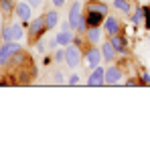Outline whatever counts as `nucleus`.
Returning <instances> with one entry per match:
<instances>
[{"label":"nucleus","mask_w":150,"mask_h":142,"mask_svg":"<svg viewBox=\"0 0 150 142\" xmlns=\"http://www.w3.org/2000/svg\"><path fill=\"white\" fill-rule=\"evenodd\" d=\"M101 28L105 31V35H108V37L118 35V33H124V28H122V21H120L118 16H114V14H108V16L103 18Z\"/></svg>","instance_id":"10"},{"label":"nucleus","mask_w":150,"mask_h":142,"mask_svg":"<svg viewBox=\"0 0 150 142\" xmlns=\"http://www.w3.org/2000/svg\"><path fill=\"white\" fill-rule=\"evenodd\" d=\"M21 49H23V45L18 41H2V45H0V67H6L10 57L14 53H18Z\"/></svg>","instance_id":"6"},{"label":"nucleus","mask_w":150,"mask_h":142,"mask_svg":"<svg viewBox=\"0 0 150 142\" xmlns=\"http://www.w3.org/2000/svg\"><path fill=\"white\" fill-rule=\"evenodd\" d=\"M142 10H144V24H142V26H144L146 31H150V4L148 6H142Z\"/></svg>","instance_id":"24"},{"label":"nucleus","mask_w":150,"mask_h":142,"mask_svg":"<svg viewBox=\"0 0 150 142\" xmlns=\"http://www.w3.org/2000/svg\"><path fill=\"white\" fill-rule=\"evenodd\" d=\"M112 6H114V8H116L118 12L126 14V16H130V14H132V10H134V8H132V2H130V0H114V4H112Z\"/></svg>","instance_id":"18"},{"label":"nucleus","mask_w":150,"mask_h":142,"mask_svg":"<svg viewBox=\"0 0 150 142\" xmlns=\"http://www.w3.org/2000/svg\"><path fill=\"white\" fill-rule=\"evenodd\" d=\"M128 21L134 24V26H140V24H144V10H142V6H138L136 10H132V14L128 16Z\"/></svg>","instance_id":"20"},{"label":"nucleus","mask_w":150,"mask_h":142,"mask_svg":"<svg viewBox=\"0 0 150 142\" xmlns=\"http://www.w3.org/2000/svg\"><path fill=\"white\" fill-rule=\"evenodd\" d=\"M122 79H124V71L116 63L105 67V85H118V83H122Z\"/></svg>","instance_id":"13"},{"label":"nucleus","mask_w":150,"mask_h":142,"mask_svg":"<svg viewBox=\"0 0 150 142\" xmlns=\"http://www.w3.org/2000/svg\"><path fill=\"white\" fill-rule=\"evenodd\" d=\"M100 51H101V57H103V61H105V63H114V61H116V59L120 57V55L116 53V49H114V45H112V43H110L108 39H105V41L101 43Z\"/></svg>","instance_id":"17"},{"label":"nucleus","mask_w":150,"mask_h":142,"mask_svg":"<svg viewBox=\"0 0 150 142\" xmlns=\"http://www.w3.org/2000/svg\"><path fill=\"white\" fill-rule=\"evenodd\" d=\"M26 2H28L33 8H43V6H45V0H26Z\"/></svg>","instance_id":"27"},{"label":"nucleus","mask_w":150,"mask_h":142,"mask_svg":"<svg viewBox=\"0 0 150 142\" xmlns=\"http://www.w3.org/2000/svg\"><path fill=\"white\" fill-rule=\"evenodd\" d=\"M30 63H35L33 61V57L28 55V51H25V49H21L18 53H14L12 57H10V61H8V69L14 71V69H21V67H25V65H30Z\"/></svg>","instance_id":"9"},{"label":"nucleus","mask_w":150,"mask_h":142,"mask_svg":"<svg viewBox=\"0 0 150 142\" xmlns=\"http://www.w3.org/2000/svg\"><path fill=\"white\" fill-rule=\"evenodd\" d=\"M43 16H45V28H47V33L49 31H55L57 24H59V8L53 6V8L43 12Z\"/></svg>","instance_id":"16"},{"label":"nucleus","mask_w":150,"mask_h":142,"mask_svg":"<svg viewBox=\"0 0 150 142\" xmlns=\"http://www.w3.org/2000/svg\"><path fill=\"white\" fill-rule=\"evenodd\" d=\"M148 43H150V35H148Z\"/></svg>","instance_id":"31"},{"label":"nucleus","mask_w":150,"mask_h":142,"mask_svg":"<svg viewBox=\"0 0 150 142\" xmlns=\"http://www.w3.org/2000/svg\"><path fill=\"white\" fill-rule=\"evenodd\" d=\"M138 79H140V85H150V73L144 67H138Z\"/></svg>","instance_id":"22"},{"label":"nucleus","mask_w":150,"mask_h":142,"mask_svg":"<svg viewBox=\"0 0 150 142\" xmlns=\"http://www.w3.org/2000/svg\"><path fill=\"white\" fill-rule=\"evenodd\" d=\"M12 14L25 24V26H28V23L33 21V6H30L26 0H18V2L14 4V12H12Z\"/></svg>","instance_id":"8"},{"label":"nucleus","mask_w":150,"mask_h":142,"mask_svg":"<svg viewBox=\"0 0 150 142\" xmlns=\"http://www.w3.org/2000/svg\"><path fill=\"white\" fill-rule=\"evenodd\" d=\"M103 14L100 12H85V24L87 26H101L103 24Z\"/></svg>","instance_id":"19"},{"label":"nucleus","mask_w":150,"mask_h":142,"mask_svg":"<svg viewBox=\"0 0 150 142\" xmlns=\"http://www.w3.org/2000/svg\"><path fill=\"white\" fill-rule=\"evenodd\" d=\"M87 85H89V87H101V85H105V67L98 65L96 69L89 71Z\"/></svg>","instance_id":"14"},{"label":"nucleus","mask_w":150,"mask_h":142,"mask_svg":"<svg viewBox=\"0 0 150 142\" xmlns=\"http://www.w3.org/2000/svg\"><path fill=\"white\" fill-rule=\"evenodd\" d=\"M47 35V28H45V16L43 14H39L37 18H33L28 26H26V43L30 45V47H35V43L39 41V39H43Z\"/></svg>","instance_id":"2"},{"label":"nucleus","mask_w":150,"mask_h":142,"mask_svg":"<svg viewBox=\"0 0 150 142\" xmlns=\"http://www.w3.org/2000/svg\"><path fill=\"white\" fill-rule=\"evenodd\" d=\"M83 63V49L77 47V45H67L65 47V65L69 67V69H75V67H79Z\"/></svg>","instance_id":"5"},{"label":"nucleus","mask_w":150,"mask_h":142,"mask_svg":"<svg viewBox=\"0 0 150 142\" xmlns=\"http://www.w3.org/2000/svg\"><path fill=\"white\" fill-rule=\"evenodd\" d=\"M83 37H85V41H87V45L98 47V45H101V43H103L105 31H103L101 26H87V31L83 33Z\"/></svg>","instance_id":"11"},{"label":"nucleus","mask_w":150,"mask_h":142,"mask_svg":"<svg viewBox=\"0 0 150 142\" xmlns=\"http://www.w3.org/2000/svg\"><path fill=\"white\" fill-rule=\"evenodd\" d=\"M83 8V2L81 0H73L69 4V12H67V23L73 28L77 35H83L87 31V24H85V12H81Z\"/></svg>","instance_id":"1"},{"label":"nucleus","mask_w":150,"mask_h":142,"mask_svg":"<svg viewBox=\"0 0 150 142\" xmlns=\"http://www.w3.org/2000/svg\"><path fill=\"white\" fill-rule=\"evenodd\" d=\"M124 85H128V87H134V85H140V79L138 77H128L124 81Z\"/></svg>","instance_id":"25"},{"label":"nucleus","mask_w":150,"mask_h":142,"mask_svg":"<svg viewBox=\"0 0 150 142\" xmlns=\"http://www.w3.org/2000/svg\"><path fill=\"white\" fill-rule=\"evenodd\" d=\"M83 8H85V12H100L103 16L110 14V4L103 0H85Z\"/></svg>","instance_id":"15"},{"label":"nucleus","mask_w":150,"mask_h":142,"mask_svg":"<svg viewBox=\"0 0 150 142\" xmlns=\"http://www.w3.org/2000/svg\"><path fill=\"white\" fill-rule=\"evenodd\" d=\"M65 4H67V0H51V6H55V8H59V10H61Z\"/></svg>","instance_id":"28"},{"label":"nucleus","mask_w":150,"mask_h":142,"mask_svg":"<svg viewBox=\"0 0 150 142\" xmlns=\"http://www.w3.org/2000/svg\"><path fill=\"white\" fill-rule=\"evenodd\" d=\"M0 33H2V14H0Z\"/></svg>","instance_id":"30"},{"label":"nucleus","mask_w":150,"mask_h":142,"mask_svg":"<svg viewBox=\"0 0 150 142\" xmlns=\"http://www.w3.org/2000/svg\"><path fill=\"white\" fill-rule=\"evenodd\" d=\"M77 83H79V75L77 73H71L69 79H67V85H77Z\"/></svg>","instance_id":"26"},{"label":"nucleus","mask_w":150,"mask_h":142,"mask_svg":"<svg viewBox=\"0 0 150 142\" xmlns=\"http://www.w3.org/2000/svg\"><path fill=\"white\" fill-rule=\"evenodd\" d=\"M2 41H21L25 37V24L21 23H8L6 26H2V33H0Z\"/></svg>","instance_id":"4"},{"label":"nucleus","mask_w":150,"mask_h":142,"mask_svg":"<svg viewBox=\"0 0 150 142\" xmlns=\"http://www.w3.org/2000/svg\"><path fill=\"white\" fill-rule=\"evenodd\" d=\"M108 41L114 45L116 53H118L120 57H130V41H128V37H126L124 33L112 35V37H108Z\"/></svg>","instance_id":"7"},{"label":"nucleus","mask_w":150,"mask_h":142,"mask_svg":"<svg viewBox=\"0 0 150 142\" xmlns=\"http://www.w3.org/2000/svg\"><path fill=\"white\" fill-rule=\"evenodd\" d=\"M14 4H16V0H0V12L2 14H12Z\"/></svg>","instance_id":"21"},{"label":"nucleus","mask_w":150,"mask_h":142,"mask_svg":"<svg viewBox=\"0 0 150 142\" xmlns=\"http://www.w3.org/2000/svg\"><path fill=\"white\" fill-rule=\"evenodd\" d=\"M73 37H75V31L69 26V23L65 21V23L61 24V31L57 33L55 39H57V45H59V47H67V45L73 43Z\"/></svg>","instance_id":"12"},{"label":"nucleus","mask_w":150,"mask_h":142,"mask_svg":"<svg viewBox=\"0 0 150 142\" xmlns=\"http://www.w3.org/2000/svg\"><path fill=\"white\" fill-rule=\"evenodd\" d=\"M101 61H103V57H101V51L100 47H93V45H87V47L83 49V63L81 65H85L87 69H96L98 65H101Z\"/></svg>","instance_id":"3"},{"label":"nucleus","mask_w":150,"mask_h":142,"mask_svg":"<svg viewBox=\"0 0 150 142\" xmlns=\"http://www.w3.org/2000/svg\"><path fill=\"white\" fill-rule=\"evenodd\" d=\"M43 65H45V67H49V65H51V57H49V55L43 59Z\"/></svg>","instance_id":"29"},{"label":"nucleus","mask_w":150,"mask_h":142,"mask_svg":"<svg viewBox=\"0 0 150 142\" xmlns=\"http://www.w3.org/2000/svg\"><path fill=\"white\" fill-rule=\"evenodd\" d=\"M53 59H55V63H63L65 61V49H55L53 51Z\"/></svg>","instance_id":"23"}]
</instances>
